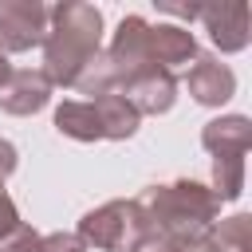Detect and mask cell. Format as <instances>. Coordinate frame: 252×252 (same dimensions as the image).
Returning a JSON list of instances; mask_svg holds the SVG:
<instances>
[{
  "label": "cell",
  "mask_w": 252,
  "mask_h": 252,
  "mask_svg": "<svg viewBox=\"0 0 252 252\" xmlns=\"http://www.w3.org/2000/svg\"><path fill=\"white\" fill-rule=\"evenodd\" d=\"M102 51V12L87 0H59L47 8L43 75L51 87H75L83 67Z\"/></svg>",
  "instance_id": "6da1fadb"
},
{
  "label": "cell",
  "mask_w": 252,
  "mask_h": 252,
  "mask_svg": "<svg viewBox=\"0 0 252 252\" xmlns=\"http://www.w3.org/2000/svg\"><path fill=\"white\" fill-rule=\"evenodd\" d=\"M138 205L150 217V224L161 228V232H169L177 244L209 232L220 220V201L213 197V189L201 185V181H189V177L150 185L138 197Z\"/></svg>",
  "instance_id": "7a4b0ae2"
},
{
  "label": "cell",
  "mask_w": 252,
  "mask_h": 252,
  "mask_svg": "<svg viewBox=\"0 0 252 252\" xmlns=\"http://www.w3.org/2000/svg\"><path fill=\"white\" fill-rule=\"evenodd\" d=\"M146 213H142V205H138V197L134 201H106V205H98V209H91V213H83V220H79V240L87 244V248H102V252H130V244L146 232Z\"/></svg>",
  "instance_id": "3957f363"
},
{
  "label": "cell",
  "mask_w": 252,
  "mask_h": 252,
  "mask_svg": "<svg viewBox=\"0 0 252 252\" xmlns=\"http://www.w3.org/2000/svg\"><path fill=\"white\" fill-rule=\"evenodd\" d=\"M47 8L39 0H0V51H32L43 47Z\"/></svg>",
  "instance_id": "277c9868"
},
{
  "label": "cell",
  "mask_w": 252,
  "mask_h": 252,
  "mask_svg": "<svg viewBox=\"0 0 252 252\" xmlns=\"http://www.w3.org/2000/svg\"><path fill=\"white\" fill-rule=\"evenodd\" d=\"M197 20L205 24L209 39L217 51L232 55V51H244L248 39H252V24H248V4L244 0H217V4H201Z\"/></svg>",
  "instance_id": "5b68a950"
},
{
  "label": "cell",
  "mask_w": 252,
  "mask_h": 252,
  "mask_svg": "<svg viewBox=\"0 0 252 252\" xmlns=\"http://www.w3.org/2000/svg\"><path fill=\"white\" fill-rule=\"evenodd\" d=\"M118 94L138 114H165L177 102V75L165 67H142L118 83Z\"/></svg>",
  "instance_id": "8992f818"
},
{
  "label": "cell",
  "mask_w": 252,
  "mask_h": 252,
  "mask_svg": "<svg viewBox=\"0 0 252 252\" xmlns=\"http://www.w3.org/2000/svg\"><path fill=\"white\" fill-rule=\"evenodd\" d=\"M106 59H110L118 83L126 75L142 71V67H154V59H150V24L142 16H122V24H118V32L106 47Z\"/></svg>",
  "instance_id": "52a82bcc"
},
{
  "label": "cell",
  "mask_w": 252,
  "mask_h": 252,
  "mask_svg": "<svg viewBox=\"0 0 252 252\" xmlns=\"http://www.w3.org/2000/svg\"><path fill=\"white\" fill-rule=\"evenodd\" d=\"M185 87H189L193 102H201V106H224L236 94V75L217 55H197L193 67L185 71Z\"/></svg>",
  "instance_id": "ba28073f"
},
{
  "label": "cell",
  "mask_w": 252,
  "mask_h": 252,
  "mask_svg": "<svg viewBox=\"0 0 252 252\" xmlns=\"http://www.w3.org/2000/svg\"><path fill=\"white\" fill-rule=\"evenodd\" d=\"M47 102H51V83H47L43 71L24 67V71H12V75L0 83V110H4V114H16V118L39 114Z\"/></svg>",
  "instance_id": "9c48e42d"
},
{
  "label": "cell",
  "mask_w": 252,
  "mask_h": 252,
  "mask_svg": "<svg viewBox=\"0 0 252 252\" xmlns=\"http://www.w3.org/2000/svg\"><path fill=\"white\" fill-rule=\"evenodd\" d=\"M201 146L213 158H244L252 150V122L244 114H220V118L205 122Z\"/></svg>",
  "instance_id": "30bf717a"
},
{
  "label": "cell",
  "mask_w": 252,
  "mask_h": 252,
  "mask_svg": "<svg viewBox=\"0 0 252 252\" xmlns=\"http://www.w3.org/2000/svg\"><path fill=\"white\" fill-rule=\"evenodd\" d=\"M197 35L181 24H150V59L154 67H165L173 71L177 63H189L197 59Z\"/></svg>",
  "instance_id": "8fae6325"
},
{
  "label": "cell",
  "mask_w": 252,
  "mask_h": 252,
  "mask_svg": "<svg viewBox=\"0 0 252 252\" xmlns=\"http://www.w3.org/2000/svg\"><path fill=\"white\" fill-rule=\"evenodd\" d=\"M91 106H94V114H98V122H102V138H110V142H126V138H134L142 114H138L118 91L91 98Z\"/></svg>",
  "instance_id": "7c38bea8"
},
{
  "label": "cell",
  "mask_w": 252,
  "mask_h": 252,
  "mask_svg": "<svg viewBox=\"0 0 252 252\" xmlns=\"http://www.w3.org/2000/svg\"><path fill=\"white\" fill-rule=\"evenodd\" d=\"M55 130L63 138H75V142H98L102 138V122L91 106V98H67L55 106Z\"/></svg>",
  "instance_id": "4fadbf2b"
},
{
  "label": "cell",
  "mask_w": 252,
  "mask_h": 252,
  "mask_svg": "<svg viewBox=\"0 0 252 252\" xmlns=\"http://www.w3.org/2000/svg\"><path fill=\"white\" fill-rule=\"evenodd\" d=\"M0 252H91L75 232H35V228H28V224H20L4 244H0Z\"/></svg>",
  "instance_id": "5bb4252c"
},
{
  "label": "cell",
  "mask_w": 252,
  "mask_h": 252,
  "mask_svg": "<svg viewBox=\"0 0 252 252\" xmlns=\"http://www.w3.org/2000/svg\"><path fill=\"white\" fill-rule=\"evenodd\" d=\"M213 197L224 205V201H236L244 193V158H213Z\"/></svg>",
  "instance_id": "9a60e30c"
},
{
  "label": "cell",
  "mask_w": 252,
  "mask_h": 252,
  "mask_svg": "<svg viewBox=\"0 0 252 252\" xmlns=\"http://www.w3.org/2000/svg\"><path fill=\"white\" fill-rule=\"evenodd\" d=\"M213 236L220 244V252H252V217L236 213L213 224Z\"/></svg>",
  "instance_id": "2e32d148"
},
{
  "label": "cell",
  "mask_w": 252,
  "mask_h": 252,
  "mask_svg": "<svg viewBox=\"0 0 252 252\" xmlns=\"http://www.w3.org/2000/svg\"><path fill=\"white\" fill-rule=\"evenodd\" d=\"M150 220V217H146ZM181 244L169 236V232H161V228H154V224H146V232L130 244V252H177Z\"/></svg>",
  "instance_id": "e0dca14e"
},
{
  "label": "cell",
  "mask_w": 252,
  "mask_h": 252,
  "mask_svg": "<svg viewBox=\"0 0 252 252\" xmlns=\"http://www.w3.org/2000/svg\"><path fill=\"white\" fill-rule=\"evenodd\" d=\"M20 224H24V220H20V209H16V201L8 197V189L0 185V244H4Z\"/></svg>",
  "instance_id": "ac0fdd59"
},
{
  "label": "cell",
  "mask_w": 252,
  "mask_h": 252,
  "mask_svg": "<svg viewBox=\"0 0 252 252\" xmlns=\"http://www.w3.org/2000/svg\"><path fill=\"white\" fill-rule=\"evenodd\" d=\"M16 165H20L16 146H12L8 138H0V185H4V177H12V173H16Z\"/></svg>",
  "instance_id": "d6986e66"
},
{
  "label": "cell",
  "mask_w": 252,
  "mask_h": 252,
  "mask_svg": "<svg viewBox=\"0 0 252 252\" xmlns=\"http://www.w3.org/2000/svg\"><path fill=\"white\" fill-rule=\"evenodd\" d=\"M177 252H220V244H217V236H213V228H209V232H201V236L185 240Z\"/></svg>",
  "instance_id": "ffe728a7"
},
{
  "label": "cell",
  "mask_w": 252,
  "mask_h": 252,
  "mask_svg": "<svg viewBox=\"0 0 252 252\" xmlns=\"http://www.w3.org/2000/svg\"><path fill=\"white\" fill-rule=\"evenodd\" d=\"M158 8H161V12H169V16H177V20H189V24H193V20H197V12H201V4H169V0H161Z\"/></svg>",
  "instance_id": "44dd1931"
},
{
  "label": "cell",
  "mask_w": 252,
  "mask_h": 252,
  "mask_svg": "<svg viewBox=\"0 0 252 252\" xmlns=\"http://www.w3.org/2000/svg\"><path fill=\"white\" fill-rule=\"evenodd\" d=\"M8 75H12V63H8V55H4V51H0V83H4V79H8Z\"/></svg>",
  "instance_id": "7402d4cb"
}]
</instances>
